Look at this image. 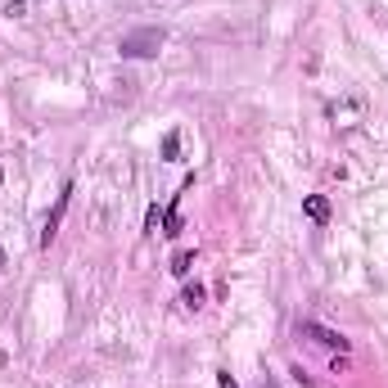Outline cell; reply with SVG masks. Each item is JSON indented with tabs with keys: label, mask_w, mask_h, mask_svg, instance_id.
Returning a JSON list of instances; mask_svg holds the SVG:
<instances>
[{
	"label": "cell",
	"mask_w": 388,
	"mask_h": 388,
	"mask_svg": "<svg viewBox=\"0 0 388 388\" xmlns=\"http://www.w3.org/2000/svg\"><path fill=\"white\" fill-rule=\"evenodd\" d=\"M163 41H167V32L163 27H136V32H127L122 36V59H154L158 50H163Z\"/></svg>",
	"instance_id": "obj_1"
},
{
	"label": "cell",
	"mask_w": 388,
	"mask_h": 388,
	"mask_svg": "<svg viewBox=\"0 0 388 388\" xmlns=\"http://www.w3.org/2000/svg\"><path fill=\"white\" fill-rule=\"evenodd\" d=\"M298 339H311V343L329 348V352H352V339H343L339 329L320 325V320H298Z\"/></svg>",
	"instance_id": "obj_2"
},
{
	"label": "cell",
	"mask_w": 388,
	"mask_h": 388,
	"mask_svg": "<svg viewBox=\"0 0 388 388\" xmlns=\"http://www.w3.org/2000/svg\"><path fill=\"white\" fill-rule=\"evenodd\" d=\"M68 203H72V185H63L59 199H54V212L45 217V231H41V244H45V249H50V240L59 235V222H63V212H68Z\"/></svg>",
	"instance_id": "obj_3"
},
{
	"label": "cell",
	"mask_w": 388,
	"mask_h": 388,
	"mask_svg": "<svg viewBox=\"0 0 388 388\" xmlns=\"http://www.w3.org/2000/svg\"><path fill=\"white\" fill-rule=\"evenodd\" d=\"M302 212H307L316 226H325L329 222V199L325 194H307V199H302Z\"/></svg>",
	"instance_id": "obj_4"
},
{
	"label": "cell",
	"mask_w": 388,
	"mask_h": 388,
	"mask_svg": "<svg viewBox=\"0 0 388 388\" xmlns=\"http://www.w3.org/2000/svg\"><path fill=\"white\" fill-rule=\"evenodd\" d=\"M190 267H194V253H190V249H181V253L172 258V276H190Z\"/></svg>",
	"instance_id": "obj_5"
},
{
	"label": "cell",
	"mask_w": 388,
	"mask_h": 388,
	"mask_svg": "<svg viewBox=\"0 0 388 388\" xmlns=\"http://www.w3.org/2000/svg\"><path fill=\"white\" fill-rule=\"evenodd\" d=\"M181 154V131H167L163 136V158H176Z\"/></svg>",
	"instance_id": "obj_6"
},
{
	"label": "cell",
	"mask_w": 388,
	"mask_h": 388,
	"mask_svg": "<svg viewBox=\"0 0 388 388\" xmlns=\"http://www.w3.org/2000/svg\"><path fill=\"white\" fill-rule=\"evenodd\" d=\"M181 302H185V307H199V302H203V285H185Z\"/></svg>",
	"instance_id": "obj_7"
},
{
	"label": "cell",
	"mask_w": 388,
	"mask_h": 388,
	"mask_svg": "<svg viewBox=\"0 0 388 388\" xmlns=\"http://www.w3.org/2000/svg\"><path fill=\"white\" fill-rule=\"evenodd\" d=\"M145 226H149V231H158V226H163V212H158V208H149V212H145Z\"/></svg>",
	"instance_id": "obj_8"
},
{
	"label": "cell",
	"mask_w": 388,
	"mask_h": 388,
	"mask_svg": "<svg viewBox=\"0 0 388 388\" xmlns=\"http://www.w3.org/2000/svg\"><path fill=\"white\" fill-rule=\"evenodd\" d=\"M217 384H222V388H240V384L231 380V371H222V375H217Z\"/></svg>",
	"instance_id": "obj_9"
},
{
	"label": "cell",
	"mask_w": 388,
	"mask_h": 388,
	"mask_svg": "<svg viewBox=\"0 0 388 388\" xmlns=\"http://www.w3.org/2000/svg\"><path fill=\"white\" fill-rule=\"evenodd\" d=\"M262 388H280V384H276V380H271V375H267V384H262Z\"/></svg>",
	"instance_id": "obj_10"
},
{
	"label": "cell",
	"mask_w": 388,
	"mask_h": 388,
	"mask_svg": "<svg viewBox=\"0 0 388 388\" xmlns=\"http://www.w3.org/2000/svg\"><path fill=\"white\" fill-rule=\"evenodd\" d=\"M0 181H5V167H0Z\"/></svg>",
	"instance_id": "obj_11"
}]
</instances>
